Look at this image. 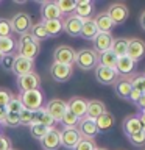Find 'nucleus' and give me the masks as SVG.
<instances>
[{"label": "nucleus", "mask_w": 145, "mask_h": 150, "mask_svg": "<svg viewBox=\"0 0 145 150\" xmlns=\"http://www.w3.org/2000/svg\"><path fill=\"white\" fill-rule=\"evenodd\" d=\"M114 116L111 114V112H103V114L98 117V119L95 120V124H97V130H98V133H108L109 130H112V127H114Z\"/></svg>", "instance_id": "obj_27"}, {"label": "nucleus", "mask_w": 145, "mask_h": 150, "mask_svg": "<svg viewBox=\"0 0 145 150\" xmlns=\"http://www.w3.org/2000/svg\"><path fill=\"white\" fill-rule=\"evenodd\" d=\"M78 122H80V119H78L75 114H72L69 110L64 112L63 119H61V124L64 125V128H77Z\"/></svg>", "instance_id": "obj_35"}, {"label": "nucleus", "mask_w": 145, "mask_h": 150, "mask_svg": "<svg viewBox=\"0 0 145 150\" xmlns=\"http://www.w3.org/2000/svg\"><path fill=\"white\" fill-rule=\"evenodd\" d=\"M50 75L55 81L64 83V81H67V80H70V77L73 75V66L53 63L50 67Z\"/></svg>", "instance_id": "obj_11"}, {"label": "nucleus", "mask_w": 145, "mask_h": 150, "mask_svg": "<svg viewBox=\"0 0 145 150\" xmlns=\"http://www.w3.org/2000/svg\"><path fill=\"white\" fill-rule=\"evenodd\" d=\"M41 145L44 150H58L61 147V139H59V130L49 128L45 136L41 139Z\"/></svg>", "instance_id": "obj_15"}, {"label": "nucleus", "mask_w": 145, "mask_h": 150, "mask_svg": "<svg viewBox=\"0 0 145 150\" xmlns=\"http://www.w3.org/2000/svg\"><path fill=\"white\" fill-rule=\"evenodd\" d=\"M112 42H114V38H112L111 33H98V35L94 38V41H92L94 50L100 55V53H103V52L111 50Z\"/></svg>", "instance_id": "obj_18"}, {"label": "nucleus", "mask_w": 145, "mask_h": 150, "mask_svg": "<svg viewBox=\"0 0 145 150\" xmlns=\"http://www.w3.org/2000/svg\"><path fill=\"white\" fill-rule=\"evenodd\" d=\"M97 145H95V139H86V138H81L80 142L77 144V147L73 150H95Z\"/></svg>", "instance_id": "obj_42"}, {"label": "nucleus", "mask_w": 145, "mask_h": 150, "mask_svg": "<svg viewBox=\"0 0 145 150\" xmlns=\"http://www.w3.org/2000/svg\"><path fill=\"white\" fill-rule=\"evenodd\" d=\"M41 16H42V22L45 21H56V19H61V11L58 9V5L56 2H44L41 6Z\"/></svg>", "instance_id": "obj_21"}, {"label": "nucleus", "mask_w": 145, "mask_h": 150, "mask_svg": "<svg viewBox=\"0 0 145 150\" xmlns=\"http://www.w3.org/2000/svg\"><path fill=\"white\" fill-rule=\"evenodd\" d=\"M136 64L130 56H120L117 59V64H115V70L120 77H131V75L136 74Z\"/></svg>", "instance_id": "obj_17"}, {"label": "nucleus", "mask_w": 145, "mask_h": 150, "mask_svg": "<svg viewBox=\"0 0 145 150\" xmlns=\"http://www.w3.org/2000/svg\"><path fill=\"white\" fill-rule=\"evenodd\" d=\"M13 30H11V23L8 19L0 17V38H11Z\"/></svg>", "instance_id": "obj_41"}, {"label": "nucleus", "mask_w": 145, "mask_h": 150, "mask_svg": "<svg viewBox=\"0 0 145 150\" xmlns=\"http://www.w3.org/2000/svg\"><path fill=\"white\" fill-rule=\"evenodd\" d=\"M139 23H140V27H142V30L145 31V11L140 14V19H139Z\"/></svg>", "instance_id": "obj_50"}, {"label": "nucleus", "mask_w": 145, "mask_h": 150, "mask_svg": "<svg viewBox=\"0 0 145 150\" xmlns=\"http://www.w3.org/2000/svg\"><path fill=\"white\" fill-rule=\"evenodd\" d=\"M94 22H95V25H97L98 33H111V31H112V28L115 27L114 23H112L111 17L108 16L106 13L97 14V16L94 17Z\"/></svg>", "instance_id": "obj_25"}, {"label": "nucleus", "mask_w": 145, "mask_h": 150, "mask_svg": "<svg viewBox=\"0 0 145 150\" xmlns=\"http://www.w3.org/2000/svg\"><path fill=\"white\" fill-rule=\"evenodd\" d=\"M67 110L75 114L78 119H83L86 117V111H87V100L83 97H72L70 100L67 102Z\"/></svg>", "instance_id": "obj_16"}, {"label": "nucleus", "mask_w": 145, "mask_h": 150, "mask_svg": "<svg viewBox=\"0 0 145 150\" xmlns=\"http://www.w3.org/2000/svg\"><path fill=\"white\" fill-rule=\"evenodd\" d=\"M126 56H130L134 63L145 58V41L139 38L128 39V49H126Z\"/></svg>", "instance_id": "obj_9"}, {"label": "nucleus", "mask_w": 145, "mask_h": 150, "mask_svg": "<svg viewBox=\"0 0 145 150\" xmlns=\"http://www.w3.org/2000/svg\"><path fill=\"white\" fill-rule=\"evenodd\" d=\"M122 128H123V133L126 136L134 134V133H137V131L142 130V125H140V120H139L137 114H131L128 117H125L123 124H122Z\"/></svg>", "instance_id": "obj_22"}, {"label": "nucleus", "mask_w": 145, "mask_h": 150, "mask_svg": "<svg viewBox=\"0 0 145 150\" xmlns=\"http://www.w3.org/2000/svg\"><path fill=\"white\" fill-rule=\"evenodd\" d=\"M75 16H78L80 19H91L92 13H94V3L91 0H80L77 2V6H75Z\"/></svg>", "instance_id": "obj_26"}, {"label": "nucleus", "mask_w": 145, "mask_h": 150, "mask_svg": "<svg viewBox=\"0 0 145 150\" xmlns=\"http://www.w3.org/2000/svg\"><path fill=\"white\" fill-rule=\"evenodd\" d=\"M75 64L81 70H92L98 66V53L94 49H81L75 53Z\"/></svg>", "instance_id": "obj_2"}, {"label": "nucleus", "mask_w": 145, "mask_h": 150, "mask_svg": "<svg viewBox=\"0 0 145 150\" xmlns=\"http://www.w3.org/2000/svg\"><path fill=\"white\" fill-rule=\"evenodd\" d=\"M33 124H41V125L47 127V128H53V125H55V119L49 114V112L45 111V108H41L39 111H34Z\"/></svg>", "instance_id": "obj_28"}, {"label": "nucleus", "mask_w": 145, "mask_h": 150, "mask_svg": "<svg viewBox=\"0 0 145 150\" xmlns=\"http://www.w3.org/2000/svg\"><path fill=\"white\" fill-rule=\"evenodd\" d=\"M117 56L112 50H108V52H103V53L98 55V66H105V67H111V69H115V64H117Z\"/></svg>", "instance_id": "obj_29"}, {"label": "nucleus", "mask_w": 145, "mask_h": 150, "mask_svg": "<svg viewBox=\"0 0 145 150\" xmlns=\"http://www.w3.org/2000/svg\"><path fill=\"white\" fill-rule=\"evenodd\" d=\"M137 117H139V120H140V125H142V130L145 131V116L144 114H137Z\"/></svg>", "instance_id": "obj_51"}, {"label": "nucleus", "mask_w": 145, "mask_h": 150, "mask_svg": "<svg viewBox=\"0 0 145 150\" xmlns=\"http://www.w3.org/2000/svg\"><path fill=\"white\" fill-rule=\"evenodd\" d=\"M2 58H3V55H2V53H0V63H2Z\"/></svg>", "instance_id": "obj_54"}, {"label": "nucleus", "mask_w": 145, "mask_h": 150, "mask_svg": "<svg viewBox=\"0 0 145 150\" xmlns=\"http://www.w3.org/2000/svg\"><path fill=\"white\" fill-rule=\"evenodd\" d=\"M45 111L53 117L55 122H61L64 112L67 111V103H65L64 100H61V98H51V100L47 103Z\"/></svg>", "instance_id": "obj_14"}, {"label": "nucleus", "mask_w": 145, "mask_h": 150, "mask_svg": "<svg viewBox=\"0 0 145 150\" xmlns=\"http://www.w3.org/2000/svg\"><path fill=\"white\" fill-rule=\"evenodd\" d=\"M11 150H14V149H11Z\"/></svg>", "instance_id": "obj_56"}, {"label": "nucleus", "mask_w": 145, "mask_h": 150, "mask_svg": "<svg viewBox=\"0 0 145 150\" xmlns=\"http://www.w3.org/2000/svg\"><path fill=\"white\" fill-rule=\"evenodd\" d=\"M114 86V92L115 96L122 98V100H128L131 91H133V86H131V80L130 77H119L117 81L112 84Z\"/></svg>", "instance_id": "obj_19"}, {"label": "nucleus", "mask_w": 145, "mask_h": 150, "mask_svg": "<svg viewBox=\"0 0 145 150\" xmlns=\"http://www.w3.org/2000/svg\"><path fill=\"white\" fill-rule=\"evenodd\" d=\"M75 53H77V52H75L70 45L61 44L53 50V63L72 66L75 63Z\"/></svg>", "instance_id": "obj_6"}, {"label": "nucleus", "mask_w": 145, "mask_h": 150, "mask_svg": "<svg viewBox=\"0 0 145 150\" xmlns=\"http://www.w3.org/2000/svg\"><path fill=\"white\" fill-rule=\"evenodd\" d=\"M59 139H61V145L65 150H73L80 142V139H81V134L78 133L77 128H63L59 131Z\"/></svg>", "instance_id": "obj_8"}, {"label": "nucleus", "mask_w": 145, "mask_h": 150, "mask_svg": "<svg viewBox=\"0 0 145 150\" xmlns=\"http://www.w3.org/2000/svg\"><path fill=\"white\" fill-rule=\"evenodd\" d=\"M77 130H78V133L81 134V138H86V139H95V136L98 134L95 120L89 119V117L80 119L78 125H77Z\"/></svg>", "instance_id": "obj_12"}, {"label": "nucleus", "mask_w": 145, "mask_h": 150, "mask_svg": "<svg viewBox=\"0 0 145 150\" xmlns=\"http://www.w3.org/2000/svg\"><path fill=\"white\" fill-rule=\"evenodd\" d=\"M2 128H3V124L0 122V134H2Z\"/></svg>", "instance_id": "obj_52"}, {"label": "nucleus", "mask_w": 145, "mask_h": 150, "mask_svg": "<svg viewBox=\"0 0 145 150\" xmlns=\"http://www.w3.org/2000/svg\"><path fill=\"white\" fill-rule=\"evenodd\" d=\"M6 112H16V114H19L20 112V110H22V102H20V97L19 96H11V98H9V102L6 103Z\"/></svg>", "instance_id": "obj_36"}, {"label": "nucleus", "mask_w": 145, "mask_h": 150, "mask_svg": "<svg viewBox=\"0 0 145 150\" xmlns=\"http://www.w3.org/2000/svg\"><path fill=\"white\" fill-rule=\"evenodd\" d=\"M126 49H128V39H126V38H119V39H114L112 47H111V50L114 52L119 58L126 55Z\"/></svg>", "instance_id": "obj_31"}, {"label": "nucleus", "mask_w": 145, "mask_h": 150, "mask_svg": "<svg viewBox=\"0 0 145 150\" xmlns=\"http://www.w3.org/2000/svg\"><path fill=\"white\" fill-rule=\"evenodd\" d=\"M95 150H108V149H103V147H97Z\"/></svg>", "instance_id": "obj_53"}, {"label": "nucleus", "mask_w": 145, "mask_h": 150, "mask_svg": "<svg viewBox=\"0 0 145 150\" xmlns=\"http://www.w3.org/2000/svg\"><path fill=\"white\" fill-rule=\"evenodd\" d=\"M103 112H106V105L101 100H87V111L86 117L97 120Z\"/></svg>", "instance_id": "obj_23"}, {"label": "nucleus", "mask_w": 145, "mask_h": 150, "mask_svg": "<svg viewBox=\"0 0 145 150\" xmlns=\"http://www.w3.org/2000/svg\"><path fill=\"white\" fill-rule=\"evenodd\" d=\"M98 35V30H97V25L94 22V19H84L83 21V27H81V31H80V38L86 41H94V38Z\"/></svg>", "instance_id": "obj_24"}, {"label": "nucleus", "mask_w": 145, "mask_h": 150, "mask_svg": "<svg viewBox=\"0 0 145 150\" xmlns=\"http://www.w3.org/2000/svg\"><path fill=\"white\" fill-rule=\"evenodd\" d=\"M126 138H128L131 145H134V147H144L145 145V131L144 130H140V131H137V133H134V134L126 136Z\"/></svg>", "instance_id": "obj_39"}, {"label": "nucleus", "mask_w": 145, "mask_h": 150, "mask_svg": "<svg viewBox=\"0 0 145 150\" xmlns=\"http://www.w3.org/2000/svg\"><path fill=\"white\" fill-rule=\"evenodd\" d=\"M33 117H34V112L28 111V110H25V108H22L20 112H19V120H20V125H25V127L33 125Z\"/></svg>", "instance_id": "obj_40"}, {"label": "nucleus", "mask_w": 145, "mask_h": 150, "mask_svg": "<svg viewBox=\"0 0 145 150\" xmlns=\"http://www.w3.org/2000/svg\"><path fill=\"white\" fill-rule=\"evenodd\" d=\"M13 144L8 136H0V150H11Z\"/></svg>", "instance_id": "obj_46"}, {"label": "nucleus", "mask_w": 145, "mask_h": 150, "mask_svg": "<svg viewBox=\"0 0 145 150\" xmlns=\"http://www.w3.org/2000/svg\"><path fill=\"white\" fill-rule=\"evenodd\" d=\"M16 50V41L13 38H0V53L9 55Z\"/></svg>", "instance_id": "obj_33"}, {"label": "nucleus", "mask_w": 145, "mask_h": 150, "mask_svg": "<svg viewBox=\"0 0 145 150\" xmlns=\"http://www.w3.org/2000/svg\"><path fill=\"white\" fill-rule=\"evenodd\" d=\"M49 131V128L44 125H41V124H33L30 125V134H31V138H34V139H42L45 136V133Z\"/></svg>", "instance_id": "obj_38"}, {"label": "nucleus", "mask_w": 145, "mask_h": 150, "mask_svg": "<svg viewBox=\"0 0 145 150\" xmlns=\"http://www.w3.org/2000/svg\"><path fill=\"white\" fill-rule=\"evenodd\" d=\"M16 53L19 56H23V58L27 59H31L34 61V58L37 55H39V42H37L34 38H33L30 33H25V35H22L19 38V41L16 42Z\"/></svg>", "instance_id": "obj_1"}, {"label": "nucleus", "mask_w": 145, "mask_h": 150, "mask_svg": "<svg viewBox=\"0 0 145 150\" xmlns=\"http://www.w3.org/2000/svg\"><path fill=\"white\" fill-rule=\"evenodd\" d=\"M42 25H44L49 38H55V36H58L59 33L63 31L61 19H56V21H45V22H42Z\"/></svg>", "instance_id": "obj_30"}, {"label": "nucleus", "mask_w": 145, "mask_h": 150, "mask_svg": "<svg viewBox=\"0 0 145 150\" xmlns=\"http://www.w3.org/2000/svg\"><path fill=\"white\" fill-rule=\"evenodd\" d=\"M3 125L11 127V128H16V127H19V125H20V120H19V114H16V112H8V114L5 116Z\"/></svg>", "instance_id": "obj_43"}, {"label": "nucleus", "mask_w": 145, "mask_h": 150, "mask_svg": "<svg viewBox=\"0 0 145 150\" xmlns=\"http://www.w3.org/2000/svg\"><path fill=\"white\" fill-rule=\"evenodd\" d=\"M0 136H2V134H0Z\"/></svg>", "instance_id": "obj_57"}, {"label": "nucleus", "mask_w": 145, "mask_h": 150, "mask_svg": "<svg viewBox=\"0 0 145 150\" xmlns=\"http://www.w3.org/2000/svg\"><path fill=\"white\" fill-rule=\"evenodd\" d=\"M131 80V86H133V89H136V91L139 92H145V74H134L130 77Z\"/></svg>", "instance_id": "obj_34"}, {"label": "nucleus", "mask_w": 145, "mask_h": 150, "mask_svg": "<svg viewBox=\"0 0 145 150\" xmlns=\"http://www.w3.org/2000/svg\"><path fill=\"white\" fill-rule=\"evenodd\" d=\"M8 112H6V108L5 106H0V122L3 124V120H5V116H6Z\"/></svg>", "instance_id": "obj_49"}, {"label": "nucleus", "mask_w": 145, "mask_h": 150, "mask_svg": "<svg viewBox=\"0 0 145 150\" xmlns=\"http://www.w3.org/2000/svg\"><path fill=\"white\" fill-rule=\"evenodd\" d=\"M11 30L13 33H17V35H25V33H30L31 27H33V21L30 17V14L27 13H17L11 17Z\"/></svg>", "instance_id": "obj_4"}, {"label": "nucleus", "mask_w": 145, "mask_h": 150, "mask_svg": "<svg viewBox=\"0 0 145 150\" xmlns=\"http://www.w3.org/2000/svg\"><path fill=\"white\" fill-rule=\"evenodd\" d=\"M16 56H17V53L14 52V53H9V55H3V58H2V64L6 70H9L11 72L13 70V64H14V59H16Z\"/></svg>", "instance_id": "obj_44"}, {"label": "nucleus", "mask_w": 145, "mask_h": 150, "mask_svg": "<svg viewBox=\"0 0 145 150\" xmlns=\"http://www.w3.org/2000/svg\"><path fill=\"white\" fill-rule=\"evenodd\" d=\"M140 114H144V116H145V111H142V112H140Z\"/></svg>", "instance_id": "obj_55"}, {"label": "nucleus", "mask_w": 145, "mask_h": 150, "mask_svg": "<svg viewBox=\"0 0 145 150\" xmlns=\"http://www.w3.org/2000/svg\"><path fill=\"white\" fill-rule=\"evenodd\" d=\"M33 67H34V63H33L31 59H27V58H23V56L17 55L16 59H14L11 72L14 75H17V77H22V75H25V74L33 72Z\"/></svg>", "instance_id": "obj_20"}, {"label": "nucleus", "mask_w": 145, "mask_h": 150, "mask_svg": "<svg viewBox=\"0 0 145 150\" xmlns=\"http://www.w3.org/2000/svg\"><path fill=\"white\" fill-rule=\"evenodd\" d=\"M39 86H41V77L36 72H30L22 75V77H17V88L20 92L34 91V89H39Z\"/></svg>", "instance_id": "obj_7"}, {"label": "nucleus", "mask_w": 145, "mask_h": 150, "mask_svg": "<svg viewBox=\"0 0 145 150\" xmlns=\"http://www.w3.org/2000/svg\"><path fill=\"white\" fill-rule=\"evenodd\" d=\"M20 102L22 106L28 111H39L42 106V102H44V94H42L39 89H34V91H27V92H20Z\"/></svg>", "instance_id": "obj_3"}, {"label": "nucleus", "mask_w": 145, "mask_h": 150, "mask_svg": "<svg viewBox=\"0 0 145 150\" xmlns=\"http://www.w3.org/2000/svg\"><path fill=\"white\" fill-rule=\"evenodd\" d=\"M140 96H142V92H139V91H136V89H133L126 102H131V103H134V105H136V102L139 100V97H140Z\"/></svg>", "instance_id": "obj_47"}, {"label": "nucleus", "mask_w": 145, "mask_h": 150, "mask_svg": "<svg viewBox=\"0 0 145 150\" xmlns=\"http://www.w3.org/2000/svg\"><path fill=\"white\" fill-rule=\"evenodd\" d=\"M106 14L111 17V21L114 25H122V23L126 22V19L130 16V11H128V6L125 3H111L109 8H108Z\"/></svg>", "instance_id": "obj_5"}, {"label": "nucleus", "mask_w": 145, "mask_h": 150, "mask_svg": "<svg viewBox=\"0 0 145 150\" xmlns=\"http://www.w3.org/2000/svg\"><path fill=\"white\" fill-rule=\"evenodd\" d=\"M30 35H31L33 38H34V39H36L37 42L49 39V35H47V31H45L44 25H42V22H37V23H34V25L31 27Z\"/></svg>", "instance_id": "obj_32"}, {"label": "nucleus", "mask_w": 145, "mask_h": 150, "mask_svg": "<svg viewBox=\"0 0 145 150\" xmlns=\"http://www.w3.org/2000/svg\"><path fill=\"white\" fill-rule=\"evenodd\" d=\"M11 96H13L11 91H8L6 88H0V106H6Z\"/></svg>", "instance_id": "obj_45"}, {"label": "nucleus", "mask_w": 145, "mask_h": 150, "mask_svg": "<svg viewBox=\"0 0 145 150\" xmlns=\"http://www.w3.org/2000/svg\"><path fill=\"white\" fill-rule=\"evenodd\" d=\"M120 75L117 74L115 69L105 67V66H97L95 67V78L101 84H114Z\"/></svg>", "instance_id": "obj_13"}, {"label": "nucleus", "mask_w": 145, "mask_h": 150, "mask_svg": "<svg viewBox=\"0 0 145 150\" xmlns=\"http://www.w3.org/2000/svg\"><path fill=\"white\" fill-rule=\"evenodd\" d=\"M136 106H137L139 110H140V112H142V111H145V92H144L142 96L139 97V100L136 102Z\"/></svg>", "instance_id": "obj_48"}, {"label": "nucleus", "mask_w": 145, "mask_h": 150, "mask_svg": "<svg viewBox=\"0 0 145 150\" xmlns=\"http://www.w3.org/2000/svg\"><path fill=\"white\" fill-rule=\"evenodd\" d=\"M61 23H63V31H65L69 36L72 38L80 36V31H81V27H83V19H80L75 14H69L61 21Z\"/></svg>", "instance_id": "obj_10"}, {"label": "nucleus", "mask_w": 145, "mask_h": 150, "mask_svg": "<svg viewBox=\"0 0 145 150\" xmlns=\"http://www.w3.org/2000/svg\"><path fill=\"white\" fill-rule=\"evenodd\" d=\"M56 5H58V9L61 11V14H70L75 11L77 2L75 0H59V2H56Z\"/></svg>", "instance_id": "obj_37"}]
</instances>
